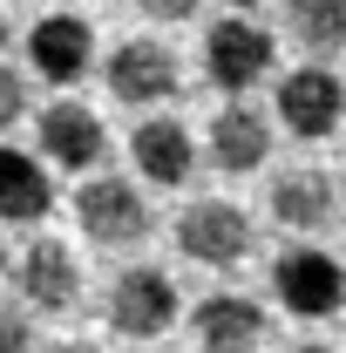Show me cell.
<instances>
[{"mask_svg":"<svg viewBox=\"0 0 346 353\" xmlns=\"http://www.w3.org/2000/svg\"><path fill=\"white\" fill-rule=\"evenodd\" d=\"M7 279H14V292H21V312L61 319V312L82 306V259H75L61 238H28L21 259H7Z\"/></svg>","mask_w":346,"mask_h":353,"instance_id":"11","label":"cell"},{"mask_svg":"<svg viewBox=\"0 0 346 353\" xmlns=\"http://www.w3.org/2000/svg\"><path fill=\"white\" fill-rule=\"evenodd\" d=\"M176 279L163 265H123L116 279H109V292H102V319H109V333H123V340H163L176 326Z\"/></svg>","mask_w":346,"mask_h":353,"instance_id":"7","label":"cell"},{"mask_svg":"<svg viewBox=\"0 0 346 353\" xmlns=\"http://www.w3.org/2000/svg\"><path fill=\"white\" fill-rule=\"evenodd\" d=\"M285 353H333L326 340H299V347H285Z\"/></svg>","mask_w":346,"mask_h":353,"instance_id":"22","label":"cell"},{"mask_svg":"<svg viewBox=\"0 0 346 353\" xmlns=\"http://www.w3.org/2000/svg\"><path fill=\"white\" fill-rule=\"evenodd\" d=\"M265 0H224V14H258Z\"/></svg>","mask_w":346,"mask_h":353,"instance_id":"21","label":"cell"},{"mask_svg":"<svg viewBox=\"0 0 346 353\" xmlns=\"http://www.w3.org/2000/svg\"><path fill=\"white\" fill-rule=\"evenodd\" d=\"M75 224H82L88 245H102V252H136V245H150L156 211H150L143 183H123L116 170H95L75 190Z\"/></svg>","mask_w":346,"mask_h":353,"instance_id":"3","label":"cell"},{"mask_svg":"<svg viewBox=\"0 0 346 353\" xmlns=\"http://www.w3.org/2000/svg\"><path fill=\"white\" fill-rule=\"evenodd\" d=\"M102 88L123 102V109H143V116H156L163 102L183 95V54H176L163 34H130V41L102 48Z\"/></svg>","mask_w":346,"mask_h":353,"instance_id":"2","label":"cell"},{"mask_svg":"<svg viewBox=\"0 0 346 353\" xmlns=\"http://www.w3.org/2000/svg\"><path fill=\"white\" fill-rule=\"evenodd\" d=\"M265 306L245 292H211L190 312V347L197 353H258L265 347Z\"/></svg>","mask_w":346,"mask_h":353,"instance_id":"14","label":"cell"},{"mask_svg":"<svg viewBox=\"0 0 346 353\" xmlns=\"http://www.w3.org/2000/svg\"><path fill=\"white\" fill-rule=\"evenodd\" d=\"M28 116H34V82L0 61V143H7V130H21Z\"/></svg>","mask_w":346,"mask_h":353,"instance_id":"17","label":"cell"},{"mask_svg":"<svg viewBox=\"0 0 346 353\" xmlns=\"http://www.w3.org/2000/svg\"><path fill=\"white\" fill-rule=\"evenodd\" d=\"M272 123L299 143H326V136L346 123V82L340 68L326 61H299L278 75V95H272Z\"/></svg>","mask_w":346,"mask_h":353,"instance_id":"6","label":"cell"},{"mask_svg":"<svg viewBox=\"0 0 346 353\" xmlns=\"http://www.w3.org/2000/svg\"><path fill=\"white\" fill-rule=\"evenodd\" d=\"M278 7H285V34L305 61L346 54V0H278Z\"/></svg>","mask_w":346,"mask_h":353,"instance_id":"16","label":"cell"},{"mask_svg":"<svg viewBox=\"0 0 346 353\" xmlns=\"http://www.w3.org/2000/svg\"><path fill=\"white\" fill-rule=\"evenodd\" d=\"M0 353H34V326L21 306H0Z\"/></svg>","mask_w":346,"mask_h":353,"instance_id":"19","label":"cell"},{"mask_svg":"<svg viewBox=\"0 0 346 353\" xmlns=\"http://www.w3.org/2000/svg\"><path fill=\"white\" fill-rule=\"evenodd\" d=\"M197 61H204V75H211V88L224 102H245V95L278 68V34L265 28L258 14H224V21L204 28Z\"/></svg>","mask_w":346,"mask_h":353,"instance_id":"1","label":"cell"},{"mask_svg":"<svg viewBox=\"0 0 346 353\" xmlns=\"http://www.w3.org/2000/svg\"><path fill=\"white\" fill-rule=\"evenodd\" d=\"M272 299L292 312V319H333L346 306V265L326 245H285L272 259Z\"/></svg>","mask_w":346,"mask_h":353,"instance_id":"8","label":"cell"},{"mask_svg":"<svg viewBox=\"0 0 346 353\" xmlns=\"http://www.w3.org/2000/svg\"><path fill=\"white\" fill-rule=\"evenodd\" d=\"M54 170H48L34 150H14V143H0V224H14V231H34L48 224L54 211Z\"/></svg>","mask_w":346,"mask_h":353,"instance_id":"15","label":"cell"},{"mask_svg":"<svg viewBox=\"0 0 346 353\" xmlns=\"http://www.w3.org/2000/svg\"><path fill=\"white\" fill-rule=\"evenodd\" d=\"M272 143H278L272 116L245 95V102H217V116L204 123V143L197 150H204V163L217 176H252V170L272 163Z\"/></svg>","mask_w":346,"mask_h":353,"instance_id":"12","label":"cell"},{"mask_svg":"<svg viewBox=\"0 0 346 353\" xmlns=\"http://www.w3.org/2000/svg\"><path fill=\"white\" fill-rule=\"evenodd\" d=\"M265 211H272V224H285L299 245H312V238H326L340 224L346 183L333 170H319V163H285V170H272V183H265Z\"/></svg>","mask_w":346,"mask_h":353,"instance_id":"4","label":"cell"},{"mask_svg":"<svg viewBox=\"0 0 346 353\" xmlns=\"http://www.w3.org/2000/svg\"><path fill=\"white\" fill-rule=\"evenodd\" d=\"M48 353H102V347H95V340H54Z\"/></svg>","mask_w":346,"mask_h":353,"instance_id":"20","label":"cell"},{"mask_svg":"<svg viewBox=\"0 0 346 353\" xmlns=\"http://www.w3.org/2000/svg\"><path fill=\"white\" fill-rule=\"evenodd\" d=\"M136 14H143V21H156V28H183V21H197V14H204V0H136Z\"/></svg>","mask_w":346,"mask_h":353,"instance_id":"18","label":"cell"},{"mask_svg":"<svg viewBox=\"0 0 346 353\" xmlns=\"http://www.w3.org/2000/svg\"><path fill=\"white\" fill-rule=\"evenodd\" d=\"M130 163L143 183H163V190H176V183H190L197 176V163H204V150H197V130L190 123H176V116H143L130 130Z\"/></svg>","mask_w":346,"mask_h":353,"instance_id":"13","label":"cell"},{"mask_svg":"<svg viewBox=\"0 0 346 353\" xmlns=\"http://www.w3.org/2000/svg\"><path fill=\"white\" fill-rule=\"evenodd\" d=\"M0 279H7V238H0Z\"/></svg>","mask_w":346,"mask_h":353,"instance_id":"24","label":"cell"},{"mask_svg":"<svg viewBox=\"0 0 346 353\" xmlns=\"http://www.w3.org/2000/svg\"><path fill=\"white\" fill-rule=\"evenodd\" d=\"M34 157H41L54 176H95L102 157H109V130L102 116L75 102V95H54L34 109Z\"/></svg>","mask_w":346,"mask_h":353,"instance_id":"5","label":"cell"},{"mask_svg":"<svg viewBox=\"0 0 346 353\" xmlns=\"http://www.w3.org/2000/svg\"><path fill=\"white\" fill-rule=\"evenodd\" d=\"M176 252L204 272H231L252 259V211L231 197H190L176 211Z\"/></svg>","mask_w":346,"mask_h":353,"instance_id":"9","label":"cell"},{"mask_svg":"<svg viewBox=\"0 0 346 353\" xmlns=\"http://www.w3.org/2000/svg\"><path fill=\"white\" fill-rule=\"evenodd\" d=\"M95 61H102V41H95L88 14L54 7V14H41L28 28V82H48V88L68 95L82 75H95Z\"/></svg>","mask_w":346,"mask_h":353,"instance_id":"10","label":"cell"},{"mask_svg":"<svg viewBox=\"0 0 346 353\" xmlns=\"http://www.w3.org/2000/svg\"><path fill=\"white\" fill-rule=\"evenodd\" d=\"M7 41H14V21H7V7H0V54H7Z\"/></svg>","mask_w":346,"mask_h":353,"instance_id":"23","label":"cell"}]
</instances>
